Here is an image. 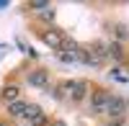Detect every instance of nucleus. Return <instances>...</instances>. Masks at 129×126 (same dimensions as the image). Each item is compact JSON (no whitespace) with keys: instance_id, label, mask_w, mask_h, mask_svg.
Wrapping results in <instances>:
<instances>
[{"instance_id":"nucleus-6","label":"nucleus","mask_w":129,"mask_h":126,"mask_svg":"<svg viewBox=\"0 0 129 126\" xmlns=\"http://www.w3.org/2000/svg\"><path fill=\"white\" fill-rule=\"evenodd\" d=\"M28 82H31L34 88H44L47 82H49V75H47L44 70H36V72H31V75H28Z\"/></svg>"},{"instance_id":"nucleus-10","label":"nucleus","mask_w":129,"mask_h":126,"mask_svg":"<svg viewBox=\"0 0 129 126\" xmlns=\"http://www.w3.org/2000/svg\"><path fill=\"white\" fill-rule=\"evenodd\" d=\"M31 8H39V10H44V8H49V3H47V0H34V3H31Z\"/></svg>"},{"instance_id":"nucleus-12","label":"nucleus","mask_w":129,"mask_h":126,"mask_svg":"<svg viewBox=\"0 0 129 126\" xmlns=\"http://www.w3.org/2000/svg\"><path fill=\"white\" fill-rule=\"evenodd\" d=\"M52 126H64V123H62V121H57V123H52Z\"/></svg>"},{"instance_id":"nucleus-5","label":"nucleus","mask_w":129,"mask_h":126,"mask_svg":"<svg viewBox=\"0 0 129 126\" xmlns=\"http://www.w3.org/2000/svg\"><path fill=\"white\" fill-rule=\"evenodd\" d=\"M41 39H44L52 49H62V44H64V36L57 34V31H44V36H41Z\"/></svg>"},{"instance_id":"nucleus-4","label":"nucleus","mask_w":129,"mask_h":126,"mask_svg":"<svg viewBox=\"0 0 129 126\" xmlns=\"http://www.w3.org/2000/svg\"><path fill=\"white\" fill-rule=\"evenodd\" d=\"M106 103H109V93H95L93 100H90L93 113H103V111H106Z\"/></svg>"},{"instance_id":"nucleus-9","label":"nucleus","mask_w":129,"mask_h":126,"mask_svg":"<svg viewBox=\"0 0 129 126\" xmlns=\"http://www.w3.org/2000/svg\"><path fill=\"white\" fill-rule=\"evenodd\" d=\"M106 57H116V59H121V46H119V44L106 46Z\"/></svg>"},{"instance_id":"nucleus-7","label":"nucleus","mask_w":129,"mask_h":126,"mask_svg":"<svg viewBox=\"0 0 129 126\" xmlns=\"http://www.w3.org/2000/svg\"><path fill=\"white\" fill-rule=\"evenodd\" d=\"M26 108H28V103H23V100H13V103H8V113H13V116H23Z\"/></svg>"},{"instance_id":"nucleus-1","label":"nucleus","mask_w":129,"mask_h":126,"mask_svg":"<svg viewBox=\"0 0 129 126\" xmlns=\"http://www.w3.org/2000/svg\"><path fill=\"white\" fill-rule=\"evenodd\" d=\"M124 108H126V103H124V98H119V95H109V103H106V116H111V118H119V116H124Z\"/></svg>"},{"instance_id":"nucleus-13","label":"nucleus","mask_w":129,"mask_h":126,"mask_svg":"<svg viewBox=\"0 0 129 126\" xmlns=\"http://www.w3.org/2000/svg\"><path fill=\"white\" fill-rule=\"evenodd\" d=\"M0 126H3V123H0Z\"/></svg>"},{"instance_id":"nucleus-11","label":"nucleus","mask_w":129,"mask_h":126,"mask_svg":"<svg viewBox=\"0 0 129 126\" xmlns=\"http://www.w3.org/2000/svg\"><path fill=\"white\" fill-rule=\"evenodd\" d=\"M5 5H8V3H5V0H0V8H5Z\"/></svg>"},{"instance_id":"nucleus-8","label":"nucleus","mask_w":129,"mask_h":126,"mask_svg":"<svg viewBox=\"0 0 129 126\" xmlns=\"http://www.w3.org/2000/svg\"><path fill=\"white\" fill-rule=\"evenodd\" d=\"M18 85H5V90H3V98L8 100V103H13V100H18Z\"/></svg>"},{"instance_id":"nucleus-3","label":"nucleus","mask_w":129,"mask_h":126,"mask_svg":"<svg viewBox=\"0 0 129 126\" xmlns=\"http://www.w3.org/2000/svg\"><path fill=\"white\" fill-rule=\"evenodd\" d=\"M23 118H26L28 123H34V126H44V123H47L44 111H41L39 106H28V108H26V113H23Z\"/></svg>"},{"instance_id":"nucleus-2","label":"nucleus","mask_w":129,"mask_h":126,"mask_svg":"<svg viewBox=\"0 0 129 126\" xmlns=\"http://www.w3.org/2000/svg\"><path fill=\"white\" fill-rule=\"evenodd\" d=\"M62 90H67L72 100H83L85 98V90H88V82H83V80H78V82H64Z\"/></svg>"}]
</instances>
